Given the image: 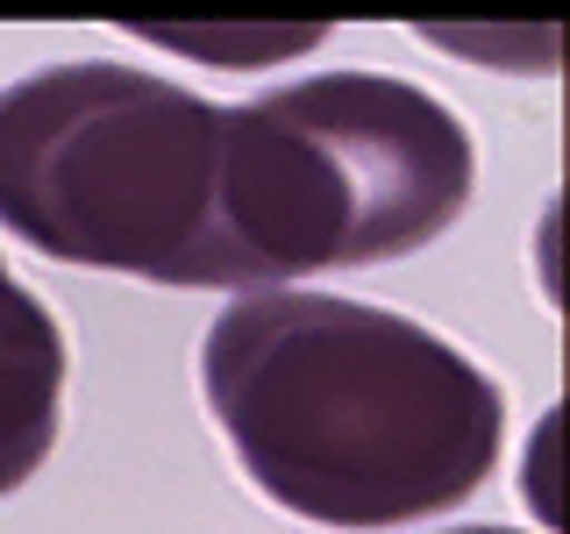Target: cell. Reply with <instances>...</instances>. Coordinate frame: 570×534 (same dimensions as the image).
<instances>
[{
	"label": "cell",
	"instance_id": "1",
	"mask_svg": "<svg viewBox=\"0 0 570 534\" xmlns=\"http://www.w3.org/2000/svg\"><path fill=\"white\" fill-rule=\"evenodd\" d=\"M207 414L243 477L314 527L463 506L499 463L507 399L435 328L335 293H243L200 343Z\"/></svg>",
	"mask_w": 570,
	"mask_h": 534
},
{
	"label": "cell",
	"instance_id": "2",
	"mask_svg": "<svg viewBox=\"0 0 570 534\" xmlns=\"http://www.w3.org/2000/svg\"><path fill=\"white\" fill-rule=\"evenodd\" d=\"M471 129L428 86L392 71H314L222 107L214 236L228 285L414 257L471 207Z\"/></svg>",
	"mask_w": 570,
	"mask_h": 534
},
{
	"label": "cell",
	"instance_id": "3",
	"mask_svg": "<svg viewBox=\"0 0 570 534\" xmlns=\"http://www.w3.org/2000/svg\"><path fill=\"white\" fill-rule=\"evenodd\" d=\"M222 107L79 58L0 86V228L36 257L150 285H228L214 236Z\"/></svg>",
	"mask_w": 570,
	"mask_h": 534
},
{
	"label": "cell",
	"instance_id": "4",
	"mask_svg": "<svg viewBox=\"0 0 570 534\" xmlns=\"http://www.w3.org/2000/svg\"><path fill=\"white\" fill-rule=\"evenodd\" d=\"M65 421V335L50 307L0 264V498L22 492L58 449Z\"/></svg>",
	"mask_w": 570,
	"mask_h": 534
},
{
	"label": "cell",
	"instance_id": "5",
	"mask_svg": "<svg viewBox=\"0 0 570 534\" xmlns=\"http://www.w3.org/2000/svg\"><path fill=\"white\" fill-rule=\"evenodd\" d=\"M450 534H513V527H450Z\"/></svg>",
	"mask_w": 570,
	"mask_h": 534
}]
</instances>
